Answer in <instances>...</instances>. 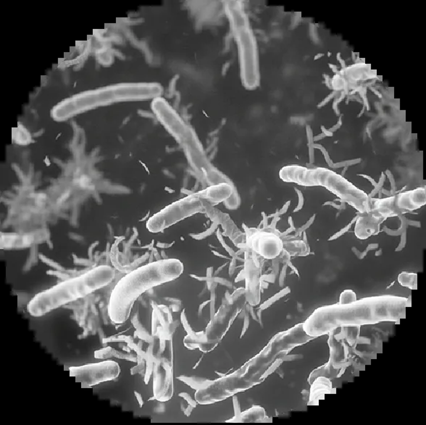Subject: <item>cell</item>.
<instances>
[{"label":"cell","mask_w":426,"mask_h":425,"mask_svg":"<svg viewBox=\"0 0 426 425\" xmlns=\"http://www.w3.org/2000/svg\"><path fill=\"white\" fill-rule=\"evenodd\" d=\"M249 312H246V314L244 317V325H243L242 327V331H241V336H240V338L243 337L246 332V331L248 330L249 327Z\"/></svg>","instance_id":"20"},{"label":"cell","mask_w":426,"mask_h":425,"mask_svg":"<svg viewBox=\"0 0 426 425\" xmlns=\"http://www.w3.org/2000/svg\"><path fill=\"white\" fill-rule=\"evenodd\" d=\"M232 193V189L228 184H222L212 186L206 191V198L213 202H221L229 198Z\"/></svg>","instance_id":"12"},{"label":"cell","mask_w":426,"mask_h":425,"mask_svg":"<svg viewBox=\"0 0 426 425\" xmlns=\"http://www.w3.org/2000/svg\"><path fill=\"white\" fill-rule=\"evenodd\" d=\"M202 357H201L200 359H199V360L198 361V362L197 363H196V364H195V365H194V367H193V369H197V368L198 367H199V364H200V362H202Z\"/></svg>","instance_id":"25"},{"label":"cell","mask_w":426,"mask_h":425,"mask_svg":"<svg viewBox=\"0 0 426 425\" xmlns=\"http://www.w3.org/2000/svg\"><path fill=\"white\" fill-rule=\"evenodd\" d=\"M193 409H194V408H193L192 406H190V405H188L187 408H184V409H182V411H184V414H185L186 416H190L191 414H192Z\"/></svg>","instance_id":"23"},{"label":"cell","mask_w":426,"mask_h":425,"mask_svg":"<svg viewBox=\"0 0 426 425\" xmlns=\"http://www.w3.org/2000/svg\"><path fill=\"white\" fill-rule=\"evenodd\" d=\"M115 276V270L111 267H97L80 276L65 280L35 295L28 304V313L33 317H41L106 286L111 283Z\"/></svg>","instance_id":"3"},{"label":"cell","mask_w":426,"mask_h":425,"mask_svg":"<svg viewBox=\"0 0 426 425\" xmlns=\"http://www.w3.org/2000/svg\"><path fill=\"white\" fill-rule=\"evenodd\" d=\"M209 303H210V300L206 301V302H203L202 305H199V310H198V315H199V317H201L202 315L203 310H204V308H205L206 306Z\"/></svg>","instance_id":"22"},{"label":"cell","mask_w":426,"mask_h":425,"mask_svg":"<svg viewBox=\"0 0 426 425\" xmlns=\"http://www.w3.org/2000/svg\"><path fill=\"white\" fill-rule=\"evenodd\" d=\"M233 404H234L235 416L233 419L227 421V422H241V407H240L239 401L237 396H234L233 398Z\"/></svg>","instance_id":"18"},{"label":"cell","mask_w":426,"mask_h":425,"mask_svg":"<svg viewBox=\"0 0 426 425\" xmlns=\"http://www.w3.org/2000/svg\"><path fill=\"white\" fill-rule=\"evenodd\" d=\"M248 246L260 256L273 260L281 254L283 242L278 235L266 230L253 231L248 237Z\"/></svg>","instance_id":"9"},{"label":"cell","mask_w":426,"mask_h":425,"mask_svg":"<svg viewBox=\"0 0 426 425\" xmlns=\"http://www.w3.org/2000/svg\"><path fill=\"white\" fill-rule=\"evenodd\" d=\"M284 182L303 186H323L360 213L368 212L370 201L368 195L342 177L326 168L310 169L299 165L285 166L279 172Z\"/></svg>","instance_id":"4"},{"label":"cell","mask_w":426,"mask_h":425,"mask_svg":"<svg viewBox=\"0 0 426 425\" xmlns=\"http://www.w3.org/2000/svg\"><path fill=\"white\" fill-rule=\"evenodd\" d=\"M283 248L293 256H305L310 252L309 246L303 241L283 242Z\"/></svg>","instance_id":"13"},{"label":"cell","mask_w":426,"mask_h":425,"mask_svg":"<svg viewBox=\"0 0 426 425\" xmlns=\"http://www.w3.org/2000/svg\"><path fill=\"white\" fill-rule=\"evenodd\" d=\"M179 397L182 398V399L185 400V401H187L188 404L192 406L194 409V408L197 407V401H196L195 400H194V399H192V396H191L189 394H187V393H180V394H179Z\"/></svg>","instance_id":"19"},{"label":"cell","mask_w":426,"mask_h":425,"mask_svg":"<svg viewBox=\"0 0 426 425\" xmlns=\"http://www.w3.org/2000/svg\"><path fill=\"white\" fill-rule=\"evenodd\" d=\"M177 379L190 386L192 389L197 390V391L207 389L209 387V386H211L214 382L212 380H209L207 378L199 377L181 376V377H178Z\"/></svg>","instance_id":"14"},{"label":"cell","mask_w":426,"mask_h":425,"mask_svg":"<svg viewBox=\"0 0 426 425\" xmlns=\"http://www.w3.org/2000/svg\"><path fill=\"white\" fill-rule=\"evenodd\" d=\"M398 281L401 285L406 288L417 290V275L413 273L402 272L398 276Z\"/></svg>","instance_id":"16"},{"label":"cell","mask_w":426,"mask_h":425,"mask_svg":"<svg viewBox=\"0 0 426 425\" xmlns=\"http://www.w3.org/2000/svg\"><path fill=\"white\" fill-rule=\"evenodd\" d=\"M425 189L418 188L384 199L370 200L368 212L386 220L420 209L425 204Z\"/></svg>","instance_id":"6"},{"label":"cell","mask_w":426,"mask_h":425,"mask_svg":"<svg viewBox=\"0 0 426 425\" xmlns=\"http://www.w3.org/2000/svg\"><path fill=\"white\" fill-rule=\"evenodd\" d=\"M202 207V199L199 196L194 195L187 196L154 215L147 222V229L152 233L164 231L178 222L199 212Z\"/></svg>","instance_id":"7"},{"label":"cell","mask_w":426,"mask_h":425,"mask_svg":"<svg viewBox=\"0 0 426 425\" xmlns=\"http://www.w3.org/2000/svg\"><path fill=\"white\" fill-rule=\"evenodd\" d=\"M310 391V406H317L320 400L325 399L326 394H334V389L330 379L325 377H317L312 382Z\"/></svg>","instance_id":"11"},{"label":"cell","mask_w":426,"mask_h":425,"mask_svg":"<svg viewBox=\"0 0 426 425\" xmlns=\"http://www.w3.org/2000/svg\"><path fill=\"white\" fill-rule=\"evenodd\" d=\"M184 271V265L176 259L159 260L141 267L119 280L112 290L108 315L112 322L122 324L128 320L135 301L146 290L172 281Z\"/></svg>","instance_id":"2"},{"label":"cell","mask_w":426,"mask_h":425,"mask_svg":"<svg viewBox=\"0 0 426 425\" xmlns=\"http://www.w3.org/2000/svg\"><path fill=\"white\" fill-rule=\"evenodd\" d=\"M356 293L352 290H345L341 293L339 297L340 305H348L357 301Z\"/></svg>","instance_id":"17"},{"label":"cell","mask_w":426,"mask_h":425,"mask_svg":"<svg viewBox=\"0 0 426 425\" xmlns=\"http://www.w3.org/2000/svg\"><path fill=\"white\" fill-rule=\"evenodd\" d=\"M411 301L392 295H377L348 305L325 306L316 309L303 324L310 337L327 335L343 327H361L384 322H400L406 317Z\"/></svg>","instance_id":"1"},{"label":"cell","mask_w":426,"mask_h":425,"mask_svg":"<svg viewBox=\"0 0 426 425\" xmlns=\"http://www.w3.org/2000/svg\"><path fill=\"white\" fill-rule=\"evenodd\" d=\"M136 396H137V400H139V404H140V406L142 407V405H143V400H142V396L140 394H137V392L135 393Z\"/></svg>","instance_id":"24"},{"label":"cell","mask_w":426,"mask_h":425,"mask_svg":"<svg viewBox=\"0 0 426 425\" xmlns=\"http://www.w3.org/2000/svg\"><path fill=\"white\" fill-rule=\"evenodd\" d=\"M355 225V233L359 239L365 240L380 231V226L385 220L370 213H362Z\"/></svg>","instance_id":"10"},{"label":"cell","mask_w":426,"mask_h":425,"mask_svg":"<svg viewBox=\"0 0 426 425\" xmlns=\"http://www.w3.org/2000/svg\"><path fill=\"white\" fill-rule=\"evenodd\" d=\"M227 12L239 50L241 80L247 90H254L260 83V68L254 33L241 5L231 2Z\"/></svg>","instance_id":"5"},{"label":"cell","mask_w":426,"mask_h":425,"mask_svg":"<svg viewBox=\"0 0 426 425\" xmlns=\"http://www.w3.org/2000/svg\"><path fill=\"white\" fill-rule=\"evenodd\" d=\"M216 373H217V374H219V375L220 374V376H221V377H224L225 376H226V374H224V373H221V372H216Z\"/></svg>","instance_id":"26"},{"label":"cell","mask_w":426,"mask_h":425,"mask_svg":"<svg viewBox=\"0 0 426 425\" xmlns=\"http://www.w3.org/2000/svg\"><path fill=\"white\" fill-rule=\"evenodd\" d=\"M70 375L80 382L83 388H90L113 380L118 377L120 367L117 362L106 361L95 364H87L80 367H72L69 369Z\"/></svg>","instance_id":"8"},{"label":"cell","mask_w":426,"mask_h":425,"mask_svg":"<svg viewBox=\"0 0 426 425\" xmlns=\"http://www.w3.org/2000/svg\"><path fill=\"white\" fill-rule=\"evenodd\" d=\"M211 305H210V317L211 320H212L215 317V312H216V295L213 293V295H211Z\"/></svg>","instance_id":"21"},{"label":"cell","mask_w":426,"mask_h":425,"mask_svg":"<svg viewBox=\"0 0 426 425\" xmlns=\"http://www.w3.org/2000/svg\"><path fill=\"white\" fill-rule=\"evenodd\" d=\"M249 416L245 421L246 422H259V421H266V412L261 406H254L251 409L241 413V416ZM244 421V422H246Z\"/></svg>","instance_id":"15"}]
</instances>
